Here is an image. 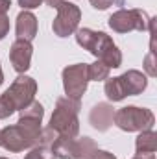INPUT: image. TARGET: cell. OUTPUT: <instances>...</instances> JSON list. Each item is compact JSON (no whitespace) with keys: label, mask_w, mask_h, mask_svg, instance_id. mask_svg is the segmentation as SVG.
Instances as JSON below:
<instances>
[{"label":"cell","mask_w":157,"mask_h":159,"mask_svg":"<svg viewBox=\"0 0 157 159\" xmlns=\"http://www.w3.org/2000/svg\"><path fill=\"white\" fill-rule=\"evenodd\" d=\"M11 7V0H0V13H7Z\"/></svg>","instance_id":"obj_27"},{"label":"cell","mask_w":157,"mask_h":159,"mask_svg":"<svg viewBox=\"0 0 157 159\" xmlns=\"http://www.w3.org/2000/svg\"><path fill=\"white\" fill-rule=\"evenodd\" d=\"M150 19L142 9H118L109 17V28L117 34H128L133 30L146 32L150 28Z\"/></svg>","instance_id":"obj_4"},{"label":"cell","mask_w":157,"mask_h":159,"mask_svg":"<svg viewBox=\"0 0 157 159\" xmlns=\"http://www.w3.org/2000/svg\"><path fill=\"white\" fill-rule=\"evenodd\" d=\"M32 54H34V46H32L30 41H24V39L13 41L11 48H9V61H11L13 69L19 74H24L30 69Z\"/></svg>","instance_id":"obj_9"},{"label":"cell","mask_w":157,"mask_h":159,"mask_svg":"<svg viewBox=\"0 0 157 159\" xmlns=\"http://www.w3.org/2000/svg\"><path fill=\"white\" fill-rule=\"evenodd\" d=\"M157 61H155V52L154 50H150L148 54H146V57H144V70H146V74L150 76V78H155L157 76Z\"/></svg>","instance_id":"obj_21"},{"label":"cell","mask_w":157,"mask_h":159,"mask_svg":"<svg viewBox=\"0 0 157 159\" xmlns=\"http://www.w3.org/2000/svg\"><path fill=\"white\" fill-rule=\"evenodd\" d=\"M135 150H137V154H155L157 133L154 129L139 131V137L135 139Z\"/></svg>","instance_id":"obj_14"},{"label":"cell","mask_w":157,"mask_h":159,"mask_svg":"<svg viewBox=\"0 0 157 159\" xmlns=\"http://www.w3.org/2000/svg\"><path fill=\"white\" fill-rule=\"evenodd\" d=\"M89 159H117L115 154H111V152H107V150H94V154L91 156Z\"/></svg>","instance_id":"obj_26"},{"label":"cell","mask_w":157,"mask_h":159,"mask_svg":"<svg viewBox=\"0 0 157 159\" xmlns=\"http://www.w3.org/2000/svg\"><path fill=\"white\" fill-rule=\"evenodd\" d=\"M120 78L122 83V89L126 93V96H135V94H141L146 87H148V78L146 74H142L141 70H135V69H129L126 70Z\"/></svg>","instance_id":"obj_11"},{"label":"cell","mask_w":157,"mask_h":159,"mask_svg":"<svg viewBox=\"0 0 157 159\" xmlns=\"http://www.w3.org/2000/svg\"><path fill=\"white\" fill-rule=\"evenodd\" d=\"M57 139V133L52 129V128H41V133H39V143L41 146H52V143Z\"/></svg>","instance_id":"obj_20"},{"label":"cell","mask_w":157,"mask_h":159,"mask_svg":"<svg viewBox=\"0 0 157 159\" xmlns=\"http://www.w3.org/2000/svg\"><path fill=\"white\" fill-rule=\"evenodd\" d=\"M9 32V19H7V13H0V41L4 39Z\"/></svg>","instance_id":"obj_23"},{"label":"cell","mask_w":157,"mask_h":159,"mask_svg":"<svg viewBox=\"0 0 157 159\" xmlns=\"http://www.w3.org/2000/svg\"><path fill=\"white\" fill-rule=\"evenodd\" d=\"M113 122L122 131H146L152 129L155 124V117L150 109L146 107H137V106H126L115 111Z\"/></svg>","instance_id":"obj_3"},{"label":"cell","mask_w":157,"mask_h":159,"mask_svg":"<svg viewBox=\"0 0 157 159\" xmlns=\"http://www.w3.org/2000/svg\"><path fill=\"white\" fill-rule=\"evenodd\" d=\"M96 150V144L91 137H74L70 144V159H89Z\"/></svg>","instance_id":"obj_13"},{"label":"cell","mask_w":157,"mask_h":159,"mask_svg":"<svg viewBox=\"0 0 157 159\" xmlns=\"http://www.w3.org/2000/svg\"><path fill=\"white\" fill-rule=\"evenodd\" d=\"M109 67H105L100 59H96L94 63L87 65V78L89 81H104L109 78Z\"/></svg>","instance_id":"obj_16"},{"label":"cell","mask_w":157,"mask_h":159,"mask_svg":"<svg viewBox=\"0 0 157 159\" xmlns=\"http://www.w3.org/2000/svg\"><path fill=\"white\" fill-rule=\"evenodd\" d=\"M35 93H37V81L26 74H19L4 94L9 98L15 111H20L35 100Z\"/></svg>","instance_id":"obj_6"},{"label":"cell","mask_w":157,"mask_h":159,"mask_svg":"<svg viewBox=\"0 0 157 159\" xmlns=\"http://www.w3.org/2000/svg\"><path fill=\"white\" fill-rule=\"evenodd\" d=\"M100 61H102L105 67H109V69H118V67L122 65V52L118 50L117 44H113V46H109V48L104 52V56L100 57Z\"/></svg>","instance_id":"obj_17"},{"label":"cell","mask_w":157,"mask_h":159,"mask_svg":"<svg viewBox=\"0 0 157 159\" xmlns=\"http://www.w3.org/2000/svg\"><path fill=\"white\" fill-rule=\"evenodd\" d=\"M39 133H41V120L19 117L17 124L0 129V146H4L7 152L17 154V152L37 146Z\"/></svg>","instance_id":"obj_1"},{"label":"cell","mask_w":157,"mask_h":159,"mask_svg":"<svg viewBox=\"0 0 157 159\" xmlns=\"http://www.w3.org/2000/svg\"><path fill=\"white\" fill-rule=\"evenodd\" d=\"M74 35H76V43L83 50H87L89 54H92L96 59H100L104 56V52L115 44L105 32H94L91 28H78L74 32Z\"/></svg>","instance_id":"obj_8"},{"label":"cell","mask_w":157,"mask_h":159,"mask_svg":"<svg viewBox=\"0 0 157 159\" xmlns=\"http://www.w3.org/2000/svg\"><path fill=\"white\" fill-rule=\"evenodd\" d=\"M0 159H7V157H0Z\"/></svg>","instance_id":"obj_31"},{"label":"cell","mask_w":157,"mask_h":159,"mask_svg":"<svg viewBox=\"0 0 157 159\" xmlns=\"http://www.w3.org/2000/svg\"><path fill=\"white\" fill-rule=\"evenodd\" d=\"M19 115L22 117V119H32V120H41L43 122V117H44V107H43V104L39 102H32V104H28L24 109H20L19 111Z\"/></svg>","instance_id":"obj_18"},{"label":"cell","mask_w":157,"mask_h":159,"mask_svg":"<svg viewBox=\"0 0 157 159\" xmlns=\"http://www.w3.org/2000/svg\"><path fill=\"white\" fill-rule=\"evenodd\" d=\"M57 15L52 22V30H54V35L57 37H69L72 35L79 26V20H81V11L76 4L72 2H67L63 0L57 7Z\"/></svg>","instance_id":"obj_5"},{"label":"cell","mask_w":157,"mask_h":159,"mask_svg":"<svg viewBox=\"0 0 157 159\" xmlns=\"http://www.w3.org/2000/svg\"><path fill=\"white\" fill-rule=\"evenodd\" d=\"M113 115H115L113 106H109L105 102H98L89 113V122H91V126L94 129L107 131L111 128V124H113Z\"/></svg>","instance_id":"obj_10"},{"label":"cell","mask_w":157,"mask_h":159,"mask_svg":"<svg viewBox=\"0 0 157 159\" xmlns=\"http://www.w3.org/2000/svg\"><path fill=\"white\" fill-rule=\"evenodd\" d=\"M104 91H105V96L111 100V102H120L126 98V93L122 89V83L120 78H107L105 80V85H104Z\"/></svg>","instance_id":"obj_15"},{"label":"cell","mask_w":157,"mask_h":159,"mask_svg":"<svg viewBox=\"0 0 157 159\" xmlns=\"http://www.w3.org/2000/svg\"><path fill=\"white\" fill-rule=\"evenodd\" d=\"M15 32H17V39L32 41L37 35V17L32 11L22 9L17 15V24H15Z\"/></svg>","instance_id":"obj_12"},{"label":"cell","mask_w":157,"mask_h":159,"mask_svg":"<svg viewBox=\"0 0 157 159\" xmlns=\"http://www.w3.org/2000/svg\"><path fill=\"white\" fill-rule=\"evenodd\" d=\"M4 83V72H2V67H0V85Z\"/></svg>","instance_id":"obj_30"},{"label":"cell","mask_w":157,"mask_h":159,"mask_svg":"<svg viewBox=\"0 0 157 159\" xmlns=\"http://www.w3.org/2000/svg\"><path fill=\"white\" fill-rule=\"evenodd\" d=\"M24 159H56V157H54L50 146H41V144H37V146H34L30 150V154H26Z\"/></svg>","instance_id":"obj_19"},{"label":"cell","mask_w":157,"mask_h":159,"mask_svg":"<svg viewBox=\"0 0 157 159\" xmlns=\"http://www.w3.org/2000/svg\"><path fill=\"white\" fill-rule=\"evenodd\" d=\"M43 2H46V4H48L50 7H57V6H59V4H61L63 0H43Z\"/></svg>","instance_id":"obj_29"},{"label":"cell","mask_w":157,"mask_h":159,"mask_svg":"<svg viewBox=\"0 0 157 159\" xmlns=\"http://www.w3.org/2000/svg\"><path fill=\"white\" fill-rule=\"evenodd\" d=\"M133 159H155V154H137Z\"/></svg>","instance_id":"obj_28"},{"label":"cell","mask_w":157,"mask_h":159,"mask_svg":"<svg viewBox=\"0 0 157 159\" xmlns=\"http://www.w3.org/2000/svg\"><path fill=\"white\" fill-rule=\"evenodd\" d=\"M17 2H19V6H20L22 9H26V11L35 9V7H39L41 4H43V0H17Z\"/></svg>","instance_id":"obj_24"},{"label":"cell","mask_w":157,"mask_h":159,"mask_svg":"<svg viewBox=\"0 0 157 159\" xmlns=\"http://www.w3.org/2000/svg\"><path fill=\"white\" fill-rule=\"evenodd\" d=\"M13 113H15V107H13V104L9 102V98H7L6 94H0V120L11 117Z\"/></svg>","instance_id":"obj_22"},{"label":"cell","mask_w":157,"mask_h":159,"mask_svg":"<svg viewBox=\"0 0 157 159\" xmlns=\"http://www.w3.org/2000/svg\"><path fill=\"white\" fill-rule=\"evenodd\" d=\"M89 2H91V6H92L94 9L104 11V9H107L109 6H113V2H115V0H89Z\"/></svg>","instance_id":"obj_25"},{"label":"cell","mask_w":157,"mask_h":159,"mask_svg":"<svg viewBox=\"0 0 157 159\" xmlns=\"http://www.w3.org/2000/svg\"><path fill=\"white\" fill-rule=\"evenodd\" d=\"M63 89L69 98L81 100L87 91L89 78H87V63H76L63 69Z\"/></svg>","instance_id":"obj_7"},{"label":"cell","mask_w":157,"mask_h":159,"mask_svg":"<svg viewBox=\"0 0 157 159\" xmlns=\"http://www.w3.org/2000/svg\"><path fill=\"white\" fill-rule=\"evenodd\" d=\"M81 109V102L61 96L56 102V109L50 117L48 128H52L59 137H78L79 133V120L78 113Z\"/></svg>","instance_id":"obj_2"}]
</instances>
